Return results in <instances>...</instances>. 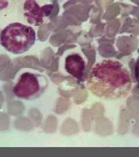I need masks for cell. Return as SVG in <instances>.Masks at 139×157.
Masks as SVG:
<instances>
[{"mask_svg":"<svg viewBox=\"0 0 139 157\" xmlns=\"http://www.w3.org/2000/svg\"><path fill=\"white\" fill-rule=\"evenodd\" d=\"M138 53H139V56L135 64V75H136V81L139 86V50H138Z\"/></svg>","mask_w":139,"mask_h":157,"instance_id":"6","label":"cell"},{"mask_svg":"<svg viewBox=\"0 0 139 157\" xmlns=\"http://www.w3.org/2000/svg\"><path fill=\"white\" fill-rule=\"evenodd\" d=\"M48 80L44 75L31 72L21 73L13 87V93L17 98L33 100L38 98L48 86Z\"/></svg>","mask_w":139,"mask_h":157,"instance_id":"3","label":"cell"},{"mask_svg":"<svg viewBox=\"0 0 139 157\" xmlns=\"http://www.w3.org/2000/svg\"><path fill=\"white\" fill-rule=\"evenodd\" d=\"M86 63L82 56L77 53H73L66 56L65 69L67 73L74 78L81 80L83 77Z\"/></svg>","mask_w":139,"mask_h":157,"instance_id":"5","label":"cell"},{"mask_svg":"<svg viewBox=\"0 0 139 157\" xmlns=\"http://www.w3.org/2000/svg\"><path fill=\"white\" fill-rule=\"evenodd\" d=\"M130 73L118 61L104 59L92 67L87 82L88 88L96 97L106 100L126 97L132 89Z\"/></svg>","mask_w":139,"mask_h":157,"instance_id":"1","label":"cell"},{"mask_svg":"<svg viewBox=\"0 0 139 157\" xmlns=\"http://www.w3.org/2000/svg\"><path fill=\"white\" fill-rule=\"evenodd\" d=\"M9 5L8 0H0V11L5 10Z\"/></svg>","mask_w":139,"mask_h":157,"instance_id":"7","label":"cell"},{"mask_svg":"<svg viewBox=\"0 0 139 157\" xmlns=\"http://www.w3.org/2000/svg\"><path fill=\"white\" fill-rule=\"evenodd\" d=\"M53 9L52 4L41 6L36 0H26L23 5L24 17L29 24L38 26L50 15Z\"/></svg>","mask_w":139,"mask_h":157,"instance_id":"4","label":"cell"},{"mask_svg":"<svg viewBox=\"0 0 139 157\" xmlns=\"http://www.w3.org/2000/svg\"><path fill=\"white\" fill-rule=\"evenodd\" d=\"M35 40L36 33L34 29L19 22L9 24L0 34L1 45L13 54L26 52L33 46Z\"/></svg>","mask_w":139,"mask_h":157,"instance_id":"2","label":"cell"}]
</instances>
